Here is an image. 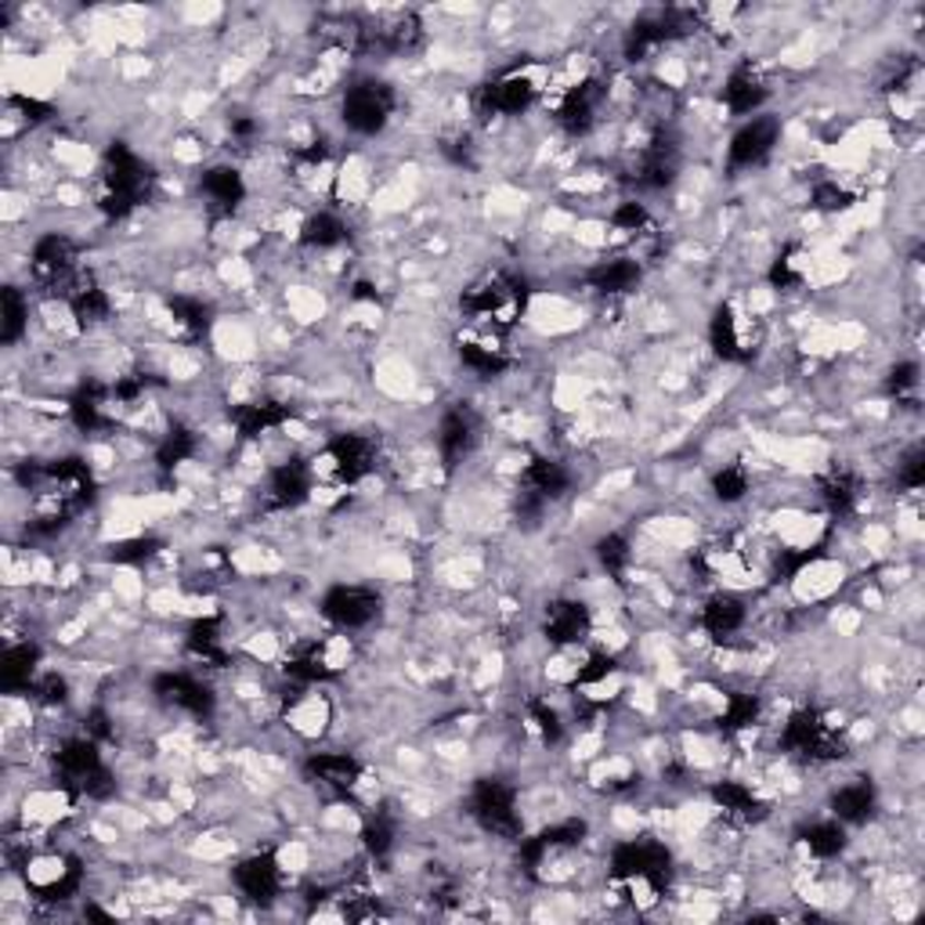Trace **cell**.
Here are the masks:
<instances>
[{
	"label": "cell",
	"instance_id": "41",
	"mask_svg": "<svg viewBox=\"0 0 925 925\" xmlns=\"http://www.w3.org/2000/svg\"><path fill=\"white\" fill-rule=\"evenodd\" d=\"M597 557H600V564H604V572L614 575V578H622L625 575V567H630L633 561V550H630V542H625V536H604L597 542Z\"/></svg>",
	"mask_w": 925,
	"mask_h": 925
},
{
	"label": "cell",
	"instance_id": "42",
	"mask_svg": "<svg viewBox=\"0 0 925 925\" xmlns=\"http://www.w3.org/2000/svg\"><path fill=\"white\" fill-rule=\"evenodd\" d=\"M756 719H759V698L756 694H730V702L719 716V727L723 730H745V727H752Z\"/></svg>",
	"mask_w": 925,
	"mask_h": 925
},
{
	"label": "cell",
	"instance_id": "21",
	"mask_svg": "<svg viewBox=\"0 0 925 925\" xmlns=\"http://www.w3.org/2000/svg\"><path fill=\"white\" fill-rule=\"evenodd\" d=\"M307 774L315 781H323L326 788L351 792L362 777V763L348 752H318L307 759Z\"/></svg>",
	"mask_w": 925,
	"mask_h": 925
},
{
	"label": "cell",
	"instance_id": "3",
	"mask_svg": "<svg viewBox=\"0 0 925 925\" xmlns=\"http://www.w3.org/2000/svg\"><path fill=\"white\" fill-rule=\"evenodd\" d=\"M611 875L619 882H647L661 889L669 879V850L651 839H633L614 846L611 853Z\"/></svg>",
	"mask_w": 925,
	"mask_h": 925
},
{
	"label": "cell",
	"instance_id": "37",
	"mask_svg": "<svg viewBox=\"0 0 925 925\" xmlns=\"http://www.w3.org/2000/svg\"><path fill=\"white\" fill-rule=\"evenodd\" d=\"M459 359L470 373H478V376H500L506 370V354L500 348H492V343H478V340L463 343Z\"/></svg>",
	"mask_w": 925,
	"mask_h": 925
},
{
	"label": "cell",
	"instance_id": "10",
	"mask_svg": "<svg viewBox=\"0 0 925 925\" xmlns=\"http://www.w3.org/2000/svg\"><path fill=\"white\" fill-rule=\"evenodd\" d=\"M536 102V84L525 73H503L500 80L484 84L478 94V105L489 116H517Z\"/></svg>",
	"mask_w": 925,
	"mask_h": 925
},
{
	"label": "cell",
	"instance_id": "38",
	"mask_svg": "<svg viewBox=\"0 0 925 925\" xmlns=\"http://www.w3.org/2000/svg\"><path fill=\"white\" fill-rule=\"evenodd\" d=\"M713 799L727 817H752L759 810V799L752 796V788L738 785V781H719L713 788Z\"/></svg>",
	"mask_w": 925,
	"mask_h": 925
},
{
	"label": "cell",
	"instance_id": "57",
	"mask_svg": "<svg viewBox=\"0 0 925 925\" xmlns=\"http://www.w3.org/2000/svg\"><path fill=\"white\" fill-rule=\"evenodd\" d=\"M354 296H359V301H376V290L370 286V282H359V286H354Z\"/></svg>",
	"mask_w": 925,
	"mask_h": 925
},
{
	"label": "cell",
	"instance_id": "13",
	"mask_svg": "<svg viewBox=\"0 0 925 925\" xmlns=\"http://www.w3.org/2000/svg\"><path fill=\"white\" fill-rule=\"evenodd\" d=\"M156 694L167 705L182 709V713H188V716H210L213 713L210 687H203L196 676H188V672H163L156 680Z\"/></svg>",
	"mask_w": 925,
	"mask_h": 925
},
{
	"label": "cell",
	"instance_id": "5",
	"mask_svg": "<svg viewBox=\"0 0 925 925\" xmlns=\"http://www.w3.org/2000/svg\"><path fill=\"white\" fill-rule=\"evenodd\" d=\"M473 817L481 821V828H489L492 835L514 839L520 832V813H517V792L500 777H484L473 788Z\"/></svg>",
	"mask_w": 925,
	"mask_h": 925
},
{
	"label": "cell",
	"instance_id": "55",
	"mask_svg": "<svg viewBox=\"0 0 925 925\" xmlns=\"http://www.w3.org/2000/svg\"><path fill=\"white\" fill-rule=\"evenodd\" d=\"M254 134H257V124H254V120H235V124H232V138L243 141V145H246V141H254Z\"/></svg>",
	"mask_w": 925,
	"mask_h": 925
},
{
	"label": "cell",
	"instance_id": "51",
	"mask_svg": "<svg viewBox=\"0 0 925 925\" xmlns=\"http://www.w3.org/2000/svg\"><path fill=\"white\" fill-rule=\"evenodd\" d=\"M900 484H904L908 492H915V489H922L925 484V453L922 448H915V453H911L904 463H900Z\"/></svg>",
	"mask_w": 925,
	"mask_h": 925
},
{
	"label": "cell",
	"instance_id": "29",
	"mask_svg": "<svg viewBox=\"0 0 925 925\" xmlns=\"http://www.w3.org/2000/svg\"><path fill=\"white\" fill-rule=\"evenodd\" d=\"M709 340H713V351L719 354L723 362H741L745 354V343H741V329H738V315H734L730 304L716 307L713 315V326H709Z\"/></svg>",
	"mask_w": 925,
	"mask_h": 925
},
{
	"label": "cell",
	"instance_id": "20",
	"mask_svg": "<svg viewBox=\"0 0 925 925\" xmlns=\"http://www.w3.org/2000/svg\"><path fill=\"white\" fill-rule=\"evenodd\" d=\"M307 495H312V470L304 463H282V467L271 473L268 481V503L279 510H293L301 506Z\"/></svg>",
	"mask_w": 925,
	"mask_h": 925
},
{
	"label": "cell",
	"instance_id": "24",
	"mask_svg": "<svg viewBox=\"0 0 925 925\" xmlns=\"http://www.w3.org/2000/svg\"><path fill=\"white\" fill-rule=\"evenodd\" d=\"M37 661H40V651L33 647V644H15V647H8L4 655H0V687L4 691H26V687H33L37 680Z\"/></svg>",
	"mask_w": 925,
	"mask_h": 925
},
{
	"label": "cell",
	"instance_id": "30",
	"mask_svg": "<svg viewBox=\"0 0 925 925\" xmlns=\"http://www.w3.org/2000/svg\"><path fill=\"white\" fill-rule=\"evenodd\" d=\"M109 395L113 390H105L102 384H84L69 401V417L80 426V431H98L105 426V406H109Z\"/></svg>",
	"mask_w": 925,
	"mask_h": 925
},
{
	"label": "cell",
	"instance_id": "53",
	"mask_svg": "<svg viewBox=\"0 0 925 925\" xmlns=\"http://www.w3.org/2000/svg\"><path fill=\"white\" fill-rule=\"evenodd\" d=\"M33 691H37L40 702H47V705L66 702V680H62V676H44V680L33 683Z\"/></svg>",
	"mask_w": 925,
	"mask_h": 925
},
{
	"label": "cell",
	"instance_id": "19",
	"mask_svg": "<svg viewBox=\"0 0 925 925\" xmlns=\"http://www.w3.org/2000/svg\"><path fill=\"white\" fill-rule=\"evenodd\" d=\"M547 636L553 644H578L589 636V608L578 600H557L547 611Z\"/></svg>",
	"mask_w": 925,
	"mask_h": 925
},
{
	"label": "cell",
	"instance_id": "34",
	"mask_svg": "<svg viewBox=\"0 0 925 925\" xmlns=\"http://www.w3.org/2000/svg\"><path fill=\"white\" fill-rule=\"evenodd\" d=\"M188 651L196 658H207L213 666L224 661V647H221V619H199L188 630Z\"/></svg>",
	"mask_w": 925,
	"mask_h": 925
},
{
	"label": "cell",
	"instance_id": "27",
	"mask_svg": "<svg viewBox=\"0 0 925 925\" xmlns=\"http://www.w3.org/2000/svg\"><path fill=\"white\" fill-rule=\"evenodd\" d=\"M832 813L839 824H864L875 813V788L868 781H853L842 785L832 796Z\"/></svg>",
	"mask_w": 925,
	"mask_h": 925
},
{
	"label": "cell",
	"instance_id": "16",
	"mask_svg": "<svg viewBox=\"0 0 925 925\" xmlns=\"http://www.w3.org/2000/svg\"><path fill=\"white\" fill-rule=\"evenodd\" d=\"M473 431H478V423H473L470 409H448L442 417V426H437V453H442V463L448 470L467 459L470 445H473Z\"/></svg>",
	"mask_w": 925,
	"mask_h": 925
},
{
	"label": "cell",
	"instance_id": "36",
	"mask_svg": "<svg viewBox=\"0 0 925 925\" xmlns=\"http://www.w3.org/2000/svg\"><path fill=\"white\" fill-rule=\"evenodd\" d=\"M343 235H348V229H343V221L337 213H315V218L304 221L301 239L307 246H315V250H329V246L343 243Z\"/></svg>",
	"mask_w": 925,
	"mask_h": 925
},
{
	"label": "cell",
	"instance_id": "33",
	"mask_svg": "<svg viewBox=\"0 0 925 925\" xmlns=\"http://www.w3.org/2000/svg\"><path fill=\"white\" fill-rule=\"evenodd\" d=\"M803 842L810 846L813 857H821V860L839 857V853L846 850V828L839 821H817L803 832Z\"/></svg>",
	"mask_w": 925,
	"mask_h": 925
},
{
	"label": "cell",
	"instance_id": "46",
	"mask_svg": "<svg viewBox=\"0 0 925 925\" xmlns=\"http://www.w3.org/2000/svg\"><path fill=\"white\" fill-rule=\"evenodd\" d=\"M647 207L644 203H636V199H625V203L614 207L611 213V224L614 229H622V232H644L647 229Z\"/></svg>",
	"mask_w": 925,
	"mask_h": 925
},
{
	"label": "cell",
	"instance_id": "12",
	"mask_svg": "<svg viewBox=\"0 0 925 925\" xmlns=\"http://www.w3.org/2000/svg\"><path fill=\"white\" fill-rule=\"evenodd\" d=\"M373 463H376V445L365 434H340L329 442V467H333V473L343 484L362 481L373 470Z\"/></svg>",
	"mask_w": 925,
	"mask_h": 925
},
{
	"label": "cell",
	"instance_id": "44",
	"mask_svg": "<svg viewBox=\"0 0 925 925\" xmlns=\"http://www.w3.org/2000/svg\"><path fill=\"white\" fill-rule=\"evenodd\" d=\"M713 492L723 503H738L749 495V470L745 467H723L713 478Z\"/></svg>",
	"mask_w": 925,
	"mask_h": 925
},
{
	"label": "cell",
	"instance_id": "7",
	"mask_svg": "<svg viewBox=\"0 0 925 925\" xmlns=\"http://www.w3.org/2000/svg\"><path fill=\"white\" fill-rule=\"evenodd\" d=\"M572 489V473H567L557 459H531L525 478H520V510L525 514H539L542 506L561 500Z\"/></svg>",
	"mask_w": 925,
	"mask_h": 925
},
{
	"label": "cell",
	"instance_id": "39",
	"mask_svg": "<svg viewBox=\"0 0 925 925\" xmlns=\"http://www.w3.org/2000/svg\"><path fill=\"white\" fill-rule=\"evenodd\" d=\"M73 315H77V323L80 326H98L109 318L113 312V304H109V293L98 290V286H84V290H77L73 293Z\"/></svg>",
	"mask_w": 925,
	"mask_h": 925
},
{
	"label": "cell",
	"instance_id": "43",
	"mask_svg": "<svg viewBox=\"0 0 925 925\" xmlns=\"http://www.w3.org/2000/svg\"><path fill=\"white\" fill-rule=\"evenodd\" d=\"M171 315L188 333H207L210 326V312L203 307V301H192V296H171Z\"/></svg>",
	"mask_w": 925,
	"mask_h": 925
},
{
	"label": "cell",
	"instance_id": "6",
	"mask_svg": "<svg viewBox=\"0 0 925 925\" xmlns=\"http://www.w3.org/2000/svg\"><path fill=\"white\" fill-rule=\"evenodd\" d=\"M785 749L803 759H835L842 745L817 709H799L785 723Z\"/></svg>",
	"mask_w": 925,
	"mask_h": 925
},
{
	"label": "cell",
	"instance_id": "26",
	"mask_svg": "<svg viewBox=\"0 0 925 925\" xmlns=\"http://www.w3.org/2000/svg\"><path fill=\"white\" fill-rule=\"evenodd\" d=\"M676 167H680V156H676V145L666 138H655L647 145L644 152V160H640V185H647V188H666L672 177H676Z\"/></svg>",
	"mask_w": 925,
	"mask_h": 925
},
{
	"label": "cell",
	"instance_id": "23",
	"mask_svg": "<svg viewBox=\"0 0 925 925\" xmlns=\"http://www.w3.org/2000/svg\"><path fill=\"white\" fill-rule=\"evenodd\" d=\"M644 279V268L636 265L633 257H614V260H600L597 268L589 271V286L600 293H633Z\"/></svg>",
	"mask_w": 925,
	"mask_h": 925
},
{
	"label": "cell",
	"instance_id": "2",
	"mask_svg": "<svg viewBox=\"0 0 925 925\" xmlns=\"http://www.w3.org/2000/svg\"><path fill=\"white\" fill-rule=\"evenodd\" d=\"M525 301H528L525 282H517L510 276H492V279L478 282V286L463 296V307H467L470 315L489 318V323L506 329L525 315Z\"/></svg>",
	"mask_w": 925,
	"mask_h": 925
},
{
	"label": "cell",
	"instance_id": "4",
	"mask_svg": "<svg viewBox=\"0 0 925 925\" xmlns=\"http://www.w3.org/2000/svg\"><path fill=\"white\" fill-rule=\"evenodd\" d=\"M390 113H395V91L379 80H362V84L348 87L340 105V116L354 134H376L384 130Z\"/></svg>",
	"mask_w": 925,
	"mask_h": 925
},
{
	"label": "cell",
	"instance_id": "14",
	"mask_svg": "<svg viewBox=\"0 0 925 925\" xmlns=\"http://www.w3.org/2000/svg\"><path fill=\"white\" fill-rule=\"evenodd\" d=\"M600 98H604L600 80H583V84L564 94L561 109H557V120H561L567 134H586V130L597 124Z\"/></svg>",
	"mask_w": 925,
	"mask_h": 925
},
{
	"label": "cell",
	"instance_id": "11",
	"mask_svg": "<svg viewBox=\"0 0 925 925\" xmlns=\"http://www.w3.org/2000/svg\"><path fill=\"white\" fill-rule=\"evenodd\" d=\"M77 260H80V246L69 239L62 232H51L44 235V239L33 246V276L40 282H66L69 276L77 271Z\"/></svg>",
	"mask_w": 925,
	"mask_h": 925
},
{
	"label": "cell",
	"instance_id": "45",
	"mask_svg": "<svg viewBox=\"0 0 925 925\" xmlns=\"http://www.w3.org/2000/svg\"><path fill=\"white\" fill-rule=\"evenodd\" d=\"M362 842L373 857H387V853L395 850V828H390V821H384V817H376V821L362 828Z\"/></svg>",
	"mask_w": 925,
	"mask_h": 925
},
{
	"label": "cell",
	"instance_id": "8",
	"mask_svg": "<svg viewBox=\"0 0 925 925\" xmlns=\"http://www.w3.org/2000/svg\"><path fill=\"white\" fill-rule=\"evenodd\" d=\"M379 611V597L365 586H337L326 593L323 600V614L340 630H362L370 625Z\"/></svg>",
	"mask_w": 925,
	"mask_h": 925
},
{
	"label": "cell",
	"instance_id": "35",
	"mask_svg": "<svg viewBox=\"0 0 925 925\" xmlns=\"http://www.w3.org/2000/svg\"><path fill=\"white\" fill-rule=\"evenodd\" d=\"M196 431H188V426H171V434L163 437L160 448H156V463L163 470H174L182 467L185 459L196 456Z\"/></svg>",
	"mask_w": 925,
	"mask_h": 925
},
{
	"label": "cell",
	"instance_id": "47",
	"mask_svg": "<svg viewBox=\"0 0 925 925\" xmlns=\"http://www.w3.org/2000/svg\"><path fill=\"white\" fill-rule=\"evenodd\" d=\"M531 723H536V730L542 734V741H561V716H557V709H550L547 702H531Z\"/></svg>",
	"mask_w": 925,
	"mask_h": 925
},
{
	"label": "cell",
	"instance_id": "52",
	"mask_svg": "<svg viewBox=\"0 0 925 925\" xmlns=\"http://www.w3.org/2000/svg\"><path fill=\"white\" fill-rule=\"evenodd\" d=\"M614 669H619V666H614V658H608V655H593L586 666L578 669V683H583V687L604 683L608 676H614Z\"/></svg>",
	"mask_w": 925,
	"mask_h": 925
},
{
	"label": "cell",
	"instance_id": "18",
	"mask_svg": "<svg viewBox=\"0 0 925 925\" xmlns=\"http://www.w3.org/2000/svg\"><path fill=\"white\" fill-rule=\"evenodd\" d=\"M766 80L756 73V69L749 66H741V69H734V73L727 77V87H723V105L734 113V116H752L763 109V102H766Z\"/></svg>",
	"mask_w": 925,
	"mask_h": 925
},
{
	"label": "cell",
	"instance_id": "17",
	"mask_svg": "<svg viewBox=\"0 0 925 925\" xmlns=\"http://www.w3.org/2000/svg\"><path fill=\"white\" fill-rule=\"evenodd\" d=\"M235 886L243 889L250 900H276L279 886H282V875H279V864L271 853H254V857L239 860V868H235Z\"/></svg>",
	"mask_w": 925,
	"mask_h": 925
},
{
	"label": "cell",
	"instance_id": "15",
	"mask_svg": "<svg viewBox=\"0 0 925 925\" xmlns=\"http://www.w3.org/2000/svg\"><path fill=\"white\" fill-rule=\"evenodd\" d=\"M55 770H58V777H62V785L84 792L87 777L94 774V770H102V756H98V745H94V738L66 741L62 749H58V756H55Z\"/></svg>",
	"mask_w": 925,
	"mask_h": 925
},
{
	"label": "cell",
	"instance_id": "50",
	"mask_svg": "<svg viewBox=\"0 0 925 925\" xmlns=\"http://www.w3.org/2000/svg\"><path fill=\"white\" fill-rule=\"evenodd\" d=\"M918 362H900V365H893V373H889V390H893L897 398H904V395H911V390L918 387Z\"/></svg>",
	"mask_w": 925,
	"mask_h": 925
},
{
	"label": "cell",
	"instance_id": "49",
	"mask_svg": "<svg viewBox=\"0 0 925 925\" xmlns=\"http://www.w3.org/2000/svg\"><path fill=\"white\" fill-rule=\"evenodd\" d=\"M813 203L821 207V210H846L850 203H853V196L846 192V188H842L839 182H821L813 188Z\"/></svg>",
	"mask_w": 925,
	"mask_h": 925
},
{
	"label": "cell",
	"instance_id": "56",
	"mask_svg": "<svg viewBox=\"0 0 925 925\" xmlns=\"http://www.w3.org/2000/svg\"><path fill=\"white\" fill-rule=\"evenodd\" d=\"M22 109H26V116L30 120H44V113H47V105H40V102H30V98H15Z\"/></svg>",
	"mask_w": 925,
	"mask_h": 925
},
{
	"label": "cell",
	"instance_id": "22",
	"mask_svg": "<svg viewBox=\"0 0 925 925\" xmlns=\"http://www.w3.org/2000/svg\"><path fill=\"white\" fill-rule=\"evenodd\" d=\"M290 417H293V409L282 406V401H276V398H260V401H250V406H239L232 412V420H235V426H239L243 437H260V434L276 431V426H282Z\"/></svg>",
	"mask_w": 925,
	"mask_h": 925
},
{
	"label": "cell",
	"instance_id": "9",
	"mask_svg": "<svg viewBox=\"0 0 925 925\" xmlns=\"http://www.w3.org/2000/svg\"><path fill=\"white\" fill-rule=\"evenodd\" d=\"M777 138H781V124L774 120V116H756V120H749L738 134L730 138V152H727L730 167L741 171V167H756V163H763L770 152H774Z\"/></svg>",
	"mask_w": 925,
	"mask_h": 925
},
{
	"label": "cell",
	"instance_id": "40",
	"mask_svg": "<svg viewBox=\"0 0 925 925\" xmlns=\"http://www.w3.org/2000/svg\"><path fill=\"white\" fill-rule=\"evenodd\" d=\"M286 676H290V680H296V683H318V680H326L329 666H326L323 651H318L315 644L293 651V655L286 658Z\"/></svg>",
	"mask_w": 925,
	"mask_h": 925
},
{
	"label": "cell",
	"instance_id": "48",
	"mask_svg": "<svg viewBox=\"0 0 925 925\" xmlns=\"http://www.w3.org/2000/svg\"><path fill=\"white\" fill-rule=\"evenodd\" d=\"M803 279V271H799V260H796V250H785L781 254L774 265H770V282H774V286H796V282Z\"/></svg>",
	"mask_w": 925,
	"mask_h": 925
},
{
	"label": "cell",
	"instance_id": "1",
	"mask_svg": "<svg viewBox=\"0 0 925 925\" xmlns=\"http://www.w3.org/2000/svg\"><path fill=\"white\" fill-rule=\"evenodd\" d=\"M149 192V171L127 145H113L102 163V210L105 218H127Z\"/></svg>",
	"mask_w": 925,
	"mask_h": 925
},
{
	"label": "cell",
	"instance_id": "28",
	"mask_svg": "<svg viewBox=\"0 0 925 925\" xmlns=\"http://www.w3.org/2000/svg\"><path fill=\"white\" fill-rule=\"evenodd\" d=\"M203 196L210 199V207H218L224 213H232L246 199L243 174L232 167H210L203 174Z\"/></svg>",
	"mask_w": 925,
	"mask_h": 925
},
{
	"label": "cell",
	"instance_id": "31",
	"mask_svg": "<svg viewBox=\"0 0 925 925\" xmlns=\"http://www.w3.org/2000/svg\"><path fill=\"white\" fill-rule=\"evenodd\" d=\"M821 500L828 503L832 514H850V510L857 506V500H860V478L853 470L835 467L821 481Z\"/></svg>",
	"mask_w": 925,
	"mask_h": 925
},
{
	"label": "cell",
	"instance_id": "25",
	"mask_svg": "<svg viewBox=\"0 0 925 925\" xmlns=\"http://www.w3.org/2000/svg\"><path fill=\"white\" fill-rule=\"evenodd\" d=\"M745 614L749 611H745V604L738 597H730V593H716V597L702 608V625L716 640H730L745 625Z\"/></svg>",
	"mask_w": 925,
	"mask_h": 925
},
{
	"label": "cell",
	"instance_id": "54",
	"mask_svg": "<svg viewBox=\"0 0 925 925\" xmlns=\"http://www.w3.org/2000/svg\"><path fill=\"white\" fill-rule=\"evenodd\" d=\"M152 550H156V542H152V539H138V542H127V547L116 550V557H120V561H141V557H149Z\"/></svg>",
	"mask_w": 925,
	"mask_h": 925
},
{
	"label": "cell",
	"instance_id": "32",
	"mask_svg": "<svg viewBox=\"0 0 925 925\" xmlns=\"http://www.w3.org/2000/svg\"><path fill=\"white\" fill-rule=\"evenodd\" d=\"M26 315H30L26 296H22L15 286H8L4 293H0V340L15 343L22 333H26Z\"/></svg>",
	"mask_w": 925,
	"mask_h": 925
}]
</instances>
